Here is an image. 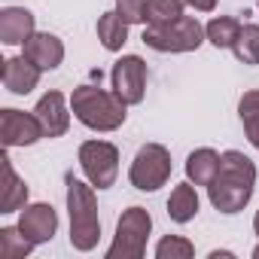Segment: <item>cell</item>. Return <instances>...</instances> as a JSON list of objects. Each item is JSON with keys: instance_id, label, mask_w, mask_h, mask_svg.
<instances>
[{"instance_id": "17", "label": "cell", "mask_w": 259, "mask_h": 259, "mask_svg": "<svg viewBox=\"0 0 259 259\" xmlns=\"http://www.w3.org/2000/svg\"><path fill=\"white\" fill-rule=\"evenodd\" d=\"M198 207H201V201H198V192H195L192 180L177 183V186L171 189V198H168V217H171L177 226L192 223V220L198 217Z\"/></svg>"}, {"instance_id": "24", "label": "cell", "mask_w": 259, "mask_h": 259, "mask_svg": "<svg viewBox=\"0 0 259 259\" xmlns=\"http://www.w3.org/2000/svg\"><path fill=\"white\" fill-rule=\"evenodd\" d=\"M195 256V244L183 235H165L156 244V259H192Z\"/></svg>"}, {"instance_id": "1", "label": "cell", "mask_w": 259, "mask_h": 259, "mask_svg": "<svg viewBox=\"0 0 259 259\" xmlns=\"http://www.w3.org/2000/svg\"><path fill=\"white\" fill-rule=\"evenodd\" d=\"M253 189H256V165L250 162V156H244L241 150H226L220 159V171L207 186V198L213 210L226 217L241 213L250 204Z\"/></svg>"}, {"instance_id": "9", "label": "cell", "mask_w": 259, "mask_h": 259, "mask_svg": "<svg viewBox=\"0 0 259 259\" xmlns=\"http://www.w3.org/2000/svg\"><path fill=\"white\" fill-rule=\"evenodd\" d=\"M110 82L128 107L141 104L147 95V61L141 55H122L110 70Z\"/></svg>"}, {"instance_id": "21", "label": "cell", "mask_w": 259, "mask_h": 259, "mask_svg": "<svg viewBox=\"0 0 259 259\" xmlns=\"http://www.w3.org/2000/svg\"><path fill=\"white\" fill-rule=\"evenodd\" d=\"M34 241L19 229V226H4L0 229V256L4 259H25L34 253Z\"/></svg>"}, {"instance_id": "19", "label": "cell", "mask_w": 259, "mask_h": 259, "mask_svg": "<svg viewBox=\"0 0 259 259\" xmlns=\"http://www.w3.org/2000/svg\"><path fill=\"white\" fill-rule=\"evenodd\" d=\"M238 34H241V22L235 16H213L204 25V37L217 49H232L235 40H238Z\"/></svg>"}, {"instance_id": "26", "label": "cell", "mask_w": 259, "mask_h": 259, "mask_svg": "<svg viewBox=\"0 0 259 259\" xmlns=\"http://www.w3.org/2000/svg\"><path fill=\"white\" fill-rule=\"evenodd\" d=\"M186 7H192L195 13H213L217 10V0H186Z\"/></svg>"}, {"instance_id": "4", "label": "cell", "mask_w": 259, "mask_h": 259, "mask_svg": "<svg viewBox=\"0 0 259 259\" xmlns=\"http://www.w3.org/2000/svg\"><path fill=\"white\" fill-rule=\"evenodd\" d=\"M150 49L156 52H195L207 37H204V25L195 16H180L168 25H144V37H141Z\"/></svg>"}, {"instance_id": "31", "label": "cell", "mask_w": 259, "mask_h": 259, "mask_svg": "<svg viewBox=\"0 0 259 259\" xmlns=\"http://www.w3.org/2000/svg\"><path fill=\"white\" fill-rule=\"evenodd\" d=\"M183 4H186V0H183Z\"/></svg>"}, {"instance_id": "14", "label": "cell", "mask_w": 259, "mask_h": 259, "mask_svg": "<svg viewBox=\"0 0 259 259\" xmlns=\"http://www.w3.org/2000/svg\"><path fill=\"white\" fill-rule=\"evenodd\" d=\"M40 76H43V70L25 55H16V58L4 61V89L13 92V95H31L40 85Z\"/></svg>"}, {"instance_id": "7", "label": "cell", "mask_w": 259, "mask_h": 259, "mask_svg": "<svg viewBox=\"0 0 259 259\" xmlns=\"http://www.w3.org/2000/svg\"><path fill=\"white\" fill-rule=\"evenodd\" d=\"M79 168L95 189H110L119 177V150L110 141H82L79 144Z\"/></svg>"}, {"instance_id": "2", "label": "cell", "mask_w": 259, "mask_h": 259, "mask_svg": "<svg viewBox=\"0 0 259 259\" xmlns=\"http://www.w3.org/2000/svg\"><path fill=\"white\" fill-rule=\"evenodd\" d=\"M64 186H67V213H70V247L79 253H92L101 241L95 186L79 180L73 171L64 174Z\"/></svg>"}, {"instance_id": "10", "label": "cell", "mask_w": 259, "mask_h": 259, "mask_svg": "<svg viewBox=\"0 0 259 259\" xmlns=\"http://www.w3.org/2000/svg\"><path fill=\"white\" fill-rule=\"evenodd\" d=\"M19 229H22L37 247H40V244H49V241L55 238V232H58V213H55V207L46 204V201L28 204V207H22V213H19Z\"/></svg>"}, {"instance_id": "5", "label": "cell", "mask_w": 259, "mask_h": 259, "mask_svg": "<svg viewBox=\"0 0 259 259\" xmlns=\"http://www.w3.org/2000/svg\"><path fill=\"white\" fill-rule=\"evenodd\" d=\"M153 232V217L147 207H128L116 223L113 244L107 247V259H141L147 253V241Z\"/></svg>"}, {"instance_id": "15", "label": "cell", "mask_w": 259, "mask_h": 259, "mask_svg": "<svg viewBox=\"0 0 259 259\" xmlns=\"http://www.w3.org/2000/svg\"><path fill=\"white\" fill-rule=\"evenodd\" d=\"M28 198H31L28 183L16 174L13 159L4 156V189H0V213H16V210L28 207Z\"/></svg>"}, {"instance_id": "27", "label": "cell", "mask_w": 259, "mask_h": 259, "mask_svg": "<svg viewBox=\"0 0 259 259\" xmlns=\"http://www.w3.org/2000/svg\"><path fill=\"white\" fill-rule=\"evenodd\" d=\"M220 256H223V259H232L235 253H232V250H210V253H207V259H220Z\"/></svg>"}, {"instance_id": "30", "label": "cell", "mask_w": 259, "mask_h": 259, "mask_svg": "<svg viewBox=\"0 0 259 259\" xmlns=\"http://www.w3.org/2000/svg\"><path fill=\"white\" fill-rule=\"evenodd\" d=\"M256 7H259V0H256Z\"/></svg>"}, {"instance_id": "25", "label": "cell", "mask_w": 259, "mask_h": 259, "mask_svg": "<svg viewBox=\"0 0 259 259\" xmlns=\"http://www.w3.org/2000/svg\"><path fill=\"white\" fill-rule=\"evenodd\" d=\"M116 13L128 25H147V0H116Z\"/></svg>"}, {"instance_id": "6", "label": "cell", "mask_w": 259, "mask_h": 259, "mask_svg": "<svg viewBox=\"0 0 259 259\" xmlns=\"http://www.w3.org/2000/svg\"><path fill=\"white\" fill-rule=\"evenodd\" d=\"M171 171H174V162H171L168 147L144 144L138 150L132 168H128V180H132V186L141 189V192H156L171 180Z\"/></svg>"}, {"instance_id": "8", "label": "cell", "mask_w": 259, "mask_h": 259, "mask_svg": "<svg viewBox=\"0 0 259 259\" xmlns=\"http://www.w3.org/2000/svg\"><path fill=\"white\" fill-rule=\"evenodd\" d=\"M46 132L37 119V113H25V110H16V107H4L0 110V141H4L7 150H16V147H34L37 141H43Z\"/></svg>"}, {"instance_id": "12", "label": "cell", "mask_w": 259, "mask_h": 259, "mask_svg": "<svg viewBox=\"0 0 259 259\" xmlns=\"http://www.w3.org/2000/svg\"><path fill=\"white\" fill-rule=\"evenodd\" d=\"M22 55L31 58V61L46 73V70H55V67L64 61V43H61L55 34H49V31H34V34L22 43Z\"/></svg>"}, {"instance_id": "29", "label": "cell", "mask_w": 259, "mask_h": 259, "mask_svg": "<svg viewBox=\"0 0 259 259\" xmlns=\"http://www.w3.org/2000/svg\"><path fill=\"white\" fill-rule=\"evenodd\" d=\"M250 256H253V259H259V244L253 247V253H250Z\"/></svg>"}, {"instance_id": "3", "label": "cell", "mask_w": 259, "mask_h": 259, "mask_svg": "<svg viewBox=\"0 0 259 259\" xmlns=\"http://www.w3.org/2000/svg\"><path fill=\"white\" fill-rule=\"evenodd\" d=\"M70 110L89 132H101V135L116 132V128H122L125 119H128V104L116 92H107L101 85H79V89H73Z\"/></svg>"}, {"instance_id": "13", "label": "cell", "mask_w": 259, "mask_h": 259, "mask_svg": "<svg viewBox=\"0 0 259 259\" xmlns=\"http://www.w3.org/2000/svg\"><path fill=\"white\" fill-rule=\"evenodd\" d=\"M37 31V16L28 7H4L0 10V43L22 46Z\"/></svg>"}, {"instance_id": "20", "label": "cell", "mask_w": 259, "mask_h": 259, "mask_svg": "<svg viewBox=\"0 0 259 259\" xmlns=\"http://www.w3.org/2000/svg\"><path fill=\"white\" fill-rule=\"evenodd\" d=\"M238 116H241V125H244L247 141L259 150V89H250V92L241 95V101H238Z\"/></svg>"}, {"instance_id": "11", "label": "cell", "mask_w": 259, "mask_h": 259, "mask_svg": "<svg viewBox=\"0 0 259 259\" xmlns=\"http://www.w3.org/2000/svg\"><path fill=\"white\" fill-rule=\"evenodd\" d=\"M34 113H37V119H40V125H43V132H46V138H61V135H67V128H70V104H67V98L61 95V92H46L40 101H37V107H34Z\"/></svg>"}, {"instance_id": "18", "label": "cell", "mask_w": 259, "mask_h": 259, "mask_svg": "<svg viewBox=\"0 0 259 259\" xmlns=\"http://www.w3.org/2000/svg\"><path fill=\"white\" fill-rule=\"evenodd\" d=\"M128 28H132V25H128L116 10L104 13L98 19V40H101V46L107 52H122V46L128 43Z\"/></svg>"}, {"instance_id": "28", "label": "cell", "mask_w": 259, "mask_h": 259, "mask_svg": "<svg viewBox=\"0 0 259 259\" xmlns=\"http://www.w3.org/2000/svg\"><path fill=\"white\" fill-rule=\"evenodd\" d=\"M253 232H256V238H259V210H256V217H253Z\"/></svg>"}, {"instance_id": "23", "label": "cell", "mask_w": 259, "mask_h": 259, "mask_svg": "<svg viewBox=\"0 0 259 259\" xmlns=\"http://www.w3.org/2000/svg\"><path fill=\"white\" fill-rule=\"evenodd\" d=\"M186 13L183 0H147V25H168Z\"/></svg>"}, {"instance_id": "16", "label": "cell", "mask_w": 259, "mask_h": 259, "mask_svg": "<svg viewBox=\"0 0 259 259\" xmlns=\"http://www.w3.org/2000/svg\"><path fill=\"white\" fill-rule=\"evenodd\" d=\"M220 159H223V153H217L210 147L192 150L186 159V180H192L195 186H210L220 171Z\"/></svg>"}, {"instance_id": "22", "label": "cell", "mask_w": 259, "mask_h": 259, "mask_svg": "<svg viewBox=\"0 0 259 259\" xmlns=\"http://www.w3.org/2000/svg\"><path fill=\"white\" fill-rule=\"evenodd\" d=\"M235 58L241 64H259V25H241V34L232 46Z\"/></svg>"}]
</instances>
